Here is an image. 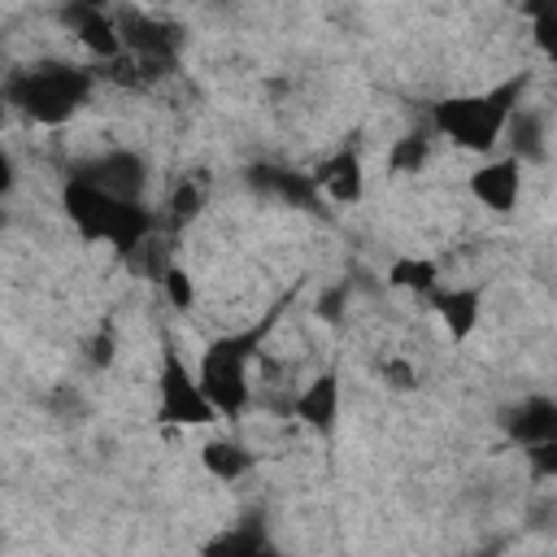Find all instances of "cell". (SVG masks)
Wrapping results in <instances>:
<instances>
[{
  "instance_id": "obj_13",
  "label": "cell",
  "mask_w": 557,
  "mask_h": 557,
  "mask_svg": "<svg viewBox=\"0 0 557 557\" xmlns=\"http://www.w3.org/2000/svg\"><path fill=\"white\" fill-rule=\"evenodd\" d=\"M431 305H435V313L444 318L448 335H453V339H466V335L479 326V305H483V292H479V287L431 292Z\"/></svg>"
},
{
  "instance_id": "obj_17",
  "label": "cell",
  "mask_w": 557,
  "mask_h": 557,
  "mask_svg": "<svg viewBox=\"0 0 557 557\" xmlns=\"http://www.w3.org/2000/svg\"><path fill=\"white\" fill-rule=\"evenodd\" d=\"M200 461H205V470L218 474V479H239V474L252 466V457H248L235 440H209V444L200 448Z\"/></svg>"
},
{
  "instance_id": "obj_12",
  "label": "cell",
  "mask_w": 557,
  "mask_h": 557,
  "mask_svg": "<svg viewBox=\"0 0 557 557\" xmlns=\"http://www.w3.org/2000/svg\"><path fill=\"white\" fill-rule=\"evenodd\" d=\"M313 183L335 200V205H352V200H361V161H357V152H335L331 161H322L318 165V174H313Z\"/></svg>"
},
{
  "instance_id": "obj_8",
  "label": "cell",
  "mask_w": 557,
  "mask_h": 557,
  "mask_svg": "<svg viewBox=\"0 0 557 557\" xmlns=\"http://www.w3.org/2000/svg\"><path fill=\"white\" fill-rule=\"evenodd\" d=\"M83 178H91V183H100L104 191H113V196H122V200H139V191H144V161L135 157V152H109V157H96L91 165H83L78 170Z\"/></svg>"
},
{
  "instance_id": "obj_22",
  "label": "cell",
  "mask_w": 557,
  "mask_h": 557,
  "mask_svg": "<svg viewBox=\"0 0 557 557\" xmlns=\"http://www.w3.org/2000/svg\"><path fill=\"white\" fill-rule=\"evenodd\" d=\"M527 461H531V470H535L540 479H557V435L527 444Z\"/></svg>"
},
{
  "instance_id": "obj_25",
  "label": "cell",
  "mask_w": 557,
  "mask_h": 557,
  "mask_svg": "<svg viewBox=\"0 0 557 557\" xmlns=\"http://www.w3.org/2000/svg\"><path fill=\"white\" fill-rule=\"evenodd\" d=\"M344 300H348V287H331V292H322V300H318V318H322V322H339V318H344Z\"/></svg>"
},
{
  "instance_id": "obj_14",
  "label": "cell",
  "mask_w": 557,
  "mask_h": 557,
  "mask_svg": "<svg viewBox=\"0 0 557 557\" xmlns=\"http://www.w3.org/2000/svg\"><path fill=\"white\" fill-rule=\"evenodd\" d=\"M152 231H157V218L139 200H122L117 205V218H113V231H109V244L117 248V257H131Z\"/></svg>"
},
{
  "instance_id": "obj_16",
  "label": "cell",
  "mask_w": 557,
  "mask_h": 557,
  "mask_svg": "<svg viewBox=\"0 0 557 557\" xmlns=\"http://www.w3.org/2000/svg\"><path fill=\"white\" fill-rule=\"evenodd\" d=\"M509 144H513V157L527 165V161H544V126L535 113H513L509 126H505Z\"/></svg>"
},
{
  "instance_id": "obj_27",
  "label": "cell",
  "mask_w": 557,
  "mask_h": 557,
  "mask_svg": "<svg viewBox=\"0 0 557 557\" xmlns=\"http://www.w3.org/2000/svg\"><path fill=\"white\" fill-rule=\"evenodd\" d=\"M87 361L91 366H109L113 361V331H96L87 339Z\"/></svg>"
},
{
  "instance_id": "obj_1",
  "label": "cell",
  "mask_w": 557,
  "mask_h": 557,
  "mask_svg": "<svg viewBox=\"0 0 557 557\" xmlns=\"http://www.w3.org/2000/svg\"><path fill=\"white\" fill-rule=\"evenodd\" d=\"M527 83H531L527 74H513V78L496 83L492 91H479V96H448V100H440L435 113H431V117H435V131L448 135L457 148L487 152V148L505 135L509 117L518 113V100H522Z\"/></svg>"
},
{
  "instance_id": "obj_18",
  "label": "cell",
  "mask_w": 557,
  "mask_h": 557,
  "mask_svg": "<svg viewBox=\"0 0 557 557\" xmlns=\"http://www.w3.org/2000/svg\"><path fill=\"white\" fill-rule=\"evenodd\" d=\"M426 157H431V144H426V135H400L396 144H392V170L396 174H413V170H422L426 165Z\"/></svg>"
},
{
  "instance_id": "obj_19",
  "label": "cell",
  "mask_w": 557,
  "mask_h": 557,
  "mask_svg": "<svg viewBox=\"0 0 557 557\" xmlns=\"http://www.w3.org/2000/svg\"><path fill=\"white\" fill-rule=\"evenodd\" d=\"M131 265H135V270H144L148 278H157V283H161V278H165V270H170L174 261H170V248H165L161 239H152V235H148V239H144V244L131 252Z\"/></svg>"
},
{
  "instance_id": "obj_15",
  "label": "cell",
  "mask_w": 557,
  "mask_h": 557,
  "mask_svg": "<svg viewBox=\"0 0 557 557\" xmlns=\"http://www.w3.org/2000/svg\"><path fill=\"white\" fill-rule=\"evenodd\" d=\"M435 278H440V265L426 261V257H400L387 270V283L400 287V292H413V296H431L435 292Z\"/></svg>"
},
{
  "instance_id": "obj_3",
  "label": "cell",
  "mask_w": 557,
  "mask_h": 557,
  "mask_svg": "<svg viewBox=\"0 0 557 557\" xmlns=\"http://www.w3.org/2000/svg\"><path fill=\"white\" fill-rule=\"evenodd\" d=\"M274 318H278V313H270V318L257 322L252 331L222 335V339H213V344L205 348V357H200V374H196V379H200L205 396L218 405V413L235 418V413L248 409V379H244V366H248L252 348L265 339V331H270Z\"/></svg>"
},
{
  "instance_id": "obj_5",
  "label": "cell",
  "mask_w": 557,
  "mask_h": 557,
  "mask_svg": "<svg viewBox=\"0 0 557 557\" xmlns=\"http://www.w3.org/2000/svg\"><path fill=\"white\" fill-rule=\"evenodd\" d=\"M117 26H122V39H126V52L139 57V65H144V78H161V74L174 70V57H178V44H183L178 26L157 22L148 13H122Z\"/></svg>"
},
{
  "instance_id": "obj_26",
  "label": "cell",
  "mask_w": 557,
  "mask_h": 557,
  "mask_svg": "<svg viewBox=\"0 0 557 557\" xmlns=\"http://www.w3.org/2000/svg\"><path fill=\"white\" fill-rule=\"evenodd\" d=\"M531 30H535L540 52H544L548 61H557V17H540V22H531Z\"/></svg>"
},
{
  "instance_id": "obj_29",
  "label": "cell",
  "mask_w": 557,
  "mask_h": 557,
  "mask_svg": "<svg viewBox=\"0 0 557 557\" xmlns=\"http://www.w3.org/2000/svg\"><path fill=\"white\" fill-rule=\"evenodd\" d=\"M83 4H91V9H109V0H83Z\"/></svg>"
},
{
  "instance_id": "obj_11",
  "label": "cell",
  "mask_w": 557,
  "mask_h": 557,
  "mask_svg": "<svg viewBox=\"0 0 557 557\" xmlns=\"http://www.w3.org/2000/svg\"><path fill=\"white\" fill-rule=\"evenodd\" d=\"M248 187L283 196L287 205H313V196L322 191L313 183V174H296V170H278V165H252L248 170Z\"/></svg>"
},
{
  "instance_id": "obj_21",
  "label": "cell",
  "mask_w": 557,
  "mask_h": 557,
  "mask_svg": "<svg viewBox=\"0 0 557 557\" xmlns=\"http://www.w3.org/2000/svg\"><path fill=\"white\" fill-rule=\"evenodd\" d=\"M270 544H265V535L257 531V527H239V531H231V535H222V540H209L205 544V553H265Z\"/></svg>"
},
{
  "instance_id": "obj_24",
  "label": "cell",
  "mask_w": 557,
  "mask_h": 557,
  "mask_svg": "<svg viewBox=\"0 0 557 557\" xmlns=\"http://www.w3.org/2000/svg\"><path fill=\"white\" fill-rule=\"evenodd\" d=\"M383 383L396 387V392H413V387H418V370H413L409 361L392 357V361H383Z\"/></svg>"
},
{
  "instance_id": "obj_9",
  "label": "cell",
  "mask_w": 557,
  "mask_h": 557,
  "mask_svg": "<svg viewBox=\"0 0 557 557\" xmlns=\"http://www.w3.org/2000/svg\"><path fill=\"white\" fill-rule=\"evenodd\" d=\"M296 418L309 422L313 431H335V418H339V374L326 370L318 374L300 396H296Z\"/></svg>"
},
{
  "instance_id": "obj_4",
  "label": "cell",
  "mask_w": 557,
  "mask_h": 557,
  "mask_svg": "<svg viewBox=\"0 0 557 557\" xmlns=\"http://www.w3.org/2000/svg\"><path fill=\"white\" fill-rule=\"evenodd\" d=\"M157 387H161V405H157L161 422H170V426H205V422L218 418V405L205 396L200 379H191V370L174 352H165Z\"/></svg>"
},
{
  "instance_id": "obj_23",
  "label": "cell",
  "mask_w": 557,
  "mask_h": 557,
  "mask_svg": "<svg viewBox=\"0 0 557 557\" xmlns=\"http://www.w3.org/2000/svg\"><path fill=\"white\" fill-rule=\"evenodd\" d=\"M161 287H165V300H170L174 309H191L196 292H191V278H187V270L170 265V270H165V278H161Z\"/></svg>"
},
{
  "instance_id": "obj_2",
  "label": "cell",
  "mask_w": 557,
  "mask_h": 557,
  "mask_svg": "<svg viewBox=\"0 0 557 557\" xmlns=\"http://www.w3.org/2000/svg\"><path fill=\"white\" fill-rule=\"evenodd\" d=\"M96 87V74L91 70H78V65H61V61H44L35 70H17L9 74L4 83V96L9 104H17L30 122H44V126H61Z\"/></svg>"
},
{
  "instance_id": "obj_6",
  "label": "cell",
  "mask_w": 557,
  "mask_h": 557,
  "mask_svg": "<svg viewBox=\"0 0 557 557\" xmlns=\"http://www.w3.org/2000/svg\"><path fill=\"white\" fill-rule=\"evenodd\" d=\"M61 205H65V213H70V222L78 226L83 239H109L122 196H113V191H104L100 183L74 174V178L65 183V191H61Z\"/></svg>"
},
{
  "instance_id": "obj_10",
  "label": "cell",
  "mask_w": 557,
  "mask_h": 557,
  "mask_svg": "<svg viewBox=\"0 0 557 557\" xmlns=\"http://www.w3.org/2000/svg\"><path fill=\"white\" fill-rule=\"evenodd\" d=\"M505 431H509V440H518V444H535V440L557 435V400L531 396V400L513 405V409L505 413Z\"/></svg>"
},
{
  "instance_id": "obj_28",
  "label": "cell",
  "mask_w": 557,
  "mask_h": 557,
  "mask_svg": "<svg viewBox=\"0 0 557 557\" xmlns=\"http://www.w3.org/2000/svg\"><path fill=\"white\" fill-rule=\"evenodd\" d=\"M522 13H527L531 22H540V17H557V0H522Z\"/></svg>"
},
{
  "instance_id": "obj_20",
  "label": "cell",
  "mask_w": 557,
  "mask_h": 557,
  "mask_svg": "<svg viewBox=\"0 0 557 557\" xmlns=\"http://www.w3.org/2000/svg\"><path fill=\"white\" fill-rule=\"evenodd\" d=\"M196 213H200V183L183 178V183L170 191V226L178 231V226H187Z\"/></svg>"
},
{
  "instance_id": "obj_7",
  "label": "cell",
  "mask_w": 557,
  "mask_h": 557,
  "mask_svg": "<svg viewBox=\"0 0 557 557\" xmlns=\"http://www.w3.org/2000/svg\"><path fill=\"white\" fill-rule=\"evenodd\" d=\"M518 187H522V161L509 152V157H496L487 165H479L470 174V191L479 205L496 209V213H509L518 205Z\"/></svg>"
}]
</instances>
